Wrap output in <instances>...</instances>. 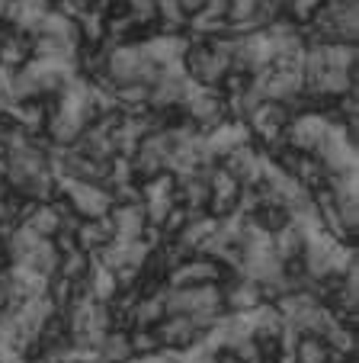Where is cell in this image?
Masks as SVG:
<instances>
[{"label": "cell", "instance_id": "obj_4", "mask_svg": "<svg viewBox=\"0 0 359 363\" xmlns=\"http://www.w3.org/2000/svg\"><path fill=\"white\" fill-rule=\"evenodd\" d=\"M144 55H142V45L138 42H122V45H109L106 48V81L113 87H122V84L138 81V68H142Z\"/></svg>", "mask_w": 359, "mask_h": 363}, {"label": "cell", "instance_id": "obj_10", "mask_svg": "<svg viewBox=\"0 0 359 363\" xmlns=\"http://www.w3.org/2000/svg\"><path fill=\"white\" fill-rule=\"evenodd\" d=\"M109 219L115 225V241H135L142 235V228L148 225L144 222V209L138 206H113L109 209Z\"/></svg>", "mask_w": 359, "mask_h": 363}, {"label": "cell", "instance_id": "obj_7", "mask_svg": "<svg viewBox=\"0 0 359 363\" xmlns=\"http://www.w3.org/2000/svg\"><path fill=\"white\" fill-rule=\"evenodd\" d=\"M142 45V55L148 58V62L154 65H170V62H180L186 52V45H190V35L186 33H176V35H164V33H154L148 35V39L138 42Z\"/></svg>", "mask_w": 359, "mask_h": 363}, {"label": "cell", "instance_id": "obj_21", "mask_svg": "<svg viewBox=\"0 0 359 363\" xmlns=\"http://www.w3.org/2000/svg\"><path fill=\"white\" fill-rule=\"evenodd\" d=\"M356 0H327V7H353Z\"/></svg>", "mask_w": 359, "mask_h": 363}, {"label": "cell", "instance_id": "obj_20", "mask_svg": "<svg viewBox=\"0 0 359 363\" xmlns=\"http://www.w3.org/2000/svg\"><path fill=\"white\" fill-rule=\"evenodd\" d=\"M176 4H180V7H183V10H186V13H190V16L196 13L199 7H203V0H176Z\"/></svg>", "mask_w": 359, "mask_h": 363}, {"label": "cell", "instance_id": "obj_12", "mask_svg": "<svg viewBox=\"0 0 359 363\" xmlns=\"http://www.w3.org/2000/svg\"><path fill=\"white\" fill-rule=\"evenodd\" d=\"M289 357H292V363H331V347L318 335H298Z\"/></svg>", "mask_w": 359, "mask_h": 363}, {"label": "cell", "instance_id": "obj_22", "mask_svg": "<svg viewBox=\"0 0 359 363\" xmlns=\"http://www.w3.org/2000/svg\"><path fill=\"white\" fill-rule=\"evenodd\" d=\"M77 4H84V7H90V0H77Z\"/></svg>", "mask_w": 359, "mask_h": 363}, {"label": "cell", "instance_id": "obj_3", "mask_svg": "<svg viewBox=\"0 0 359 363\" xmlns=\"http://www.w3.org/2000/svg\"><path fill=\"white\" fill-rule=\"evenodd\" d=\"M58 190L68 199V206L74 209L81 219H100L113 209V196L106 186L100 184H81V180H58Z\"/></svg>", "mask_w": 359, "mask_h": 363}, {"label": "cell", "instance_id": "obj_11", "mask_svg": "<svg viewBox=\"0 0 359 363\" xmlns=\"http://www.w3.org/2000/svg\"><path fill=\"white\" fill-rule=\"evenodd\" d=\"M58 261H62V254L55 251V245L48 238H42L39 245L33 247V251L26 254L20 261V267H26V270H33V274H39V277H55L58 274Z\"/></svg>", "mask_w": 359, "mask_h": 363}, {"label": "cell", "instance_id": "obj_15", "mask_svg": "<svg viewBox=\"0 0 359 363\" xmlns=\"http://www.w3.org/2000/svg\"><path fill=\"white\" fill-rule=\"evenodd\" d=\"M74 23H77L81 45H103V42H106V16H100L96 10L87 7Z\"/></svg>", "mask_w": 359, "mask_h": 363}, {"label": "cell", "instance_id": "obj_23", "mask_svg": "<svg viewBox=\"0 0 359 363\" xmlns=\"http://www.w3.org/2000/svg\"><path fill=\"white\" fill-rule=\"evenodd\" d=\"M346 363H356V357H350V360H346Z\"/></svg>", "mask_w": 359, "mask_h": 363}, {"label": "cell", "instance_id": "obj_1", "mask_svg": "<svg viewBox=\"0 0 359 363\" xmlns=\"http://www.w3.org/2000/svg\"><path fill=\"white\" fill-rule=\"evenodd\" d=\"M228 270L218 261L205 257V254H193L186 261H180L176 267L167 270L164 286L167 289H186V286H209V283H224Z\"/></svg>", "mask_w": 359, "mask_h": 363}, {"label": "cell", "instance_id": "obj_9", "mask_svg": "<svg viewBox=\"0 0 359 363\" xmlns=\"http://www.w3.org/2000/svg\"><path fill=\"white\" fill-rule=\"evenodd\" d=\"M270 241H273V254H276L279 264L298 261V257L305 254V232H302V225H295V222H285L279 232L270 235Z\"/></svg>", "mask_w": 359, "mask_h": 363}, {"label": "cell", "instance_id": "obj_8", "mask_svg": "<svg viewBox=\"0 0 359 363\" xmlns=\"http://www.w3.org/2000/svg\"><path fill=\"white\" fill-rule=\"evenodd\" d=\"M167 318V286L154 289V293L138 296L135 308H132L129 325L132 328H157Z\"/></svg>", "mask_w": 359, "mask_h": 363}, {"label": "cell", "instance_id": "obj_17", "mask_svg": "<svg viewBox=\"0 0 359 363\" xmlns=\"http://www.w3.org/2000/svg\"><path fill=\"white\" fill-rule=\"evenodd\" d=\"M247 219L253 222V225L260 228V232H266V235H273V232H279V228L285 225V222H292L289 219V209L285 206H260L257 213H251Z\"/></svg>", "mask_w": 359, "mask_h": 363}, {"label": "cell", "instance_id": "obj_18", "mask_svg": "<svg viewBox=\"0 0 359 363\" xmlns=\"http://www.w3.org/2000/svg\"><path fill=\"white\" fill-rule=\"evenodd\" d=\"M324 4L327 0H285V16H289L295 26H308Z\"/></svg>", "mask_w": 359, "mask_h": 363}, {"label": "cell", "instance_id": "obj_5", "mask_svg": "<svg viewBox=\"0 0 359 363\" xmlns=\"http://www.w3.org/2000/svg\"><path fill=\"white\" fill-rule=\"evenodd\" d=\"M218 164L241 186H253V184H260V174H263V148L257 142H244V145H237L234 151H228Z\"/></svg>", "mask_w": 359, "mask_h": 363}, {"label": "cell", "instance_id": "obj_14", "mask_svg": "<svg viewBox=\"0 0 359 363\" xmlns=\"http://www.w3.org/2000/svg\"><path fill=\"white\" fill-rule=\"evenodd\" d=\"M23 225H26L33 235H39V238H48V241H52L55 235H58V228H62V216L55 213L52 203H39V206H35V213L29 216Z\"/></svg>", "mask_w": 359, "mask_h": 363}, {"label": "cell", "instance_id": "obj_13", "mask_svg": "<svg viewBox=\"0 0 359 363\" xmlns=\"http://www.w3.org/2000/svg\"><path fill=\"white\" fill-rule=\"evenodd\" d=\"M96 357L106 363H125L132 360V347H129V331L125 328H113L103 335V341L96 344Z\"/></svg>", "mask_w": 359, "mask_h": 363}, {"label": "cell", "instance_id": "obj_24", "mask_svg": "<svg viewBox=\"0 0 359 363\" xmlns=\"http://www.w3.org/2000/svg\"><path fill=\"white\" fill-rule=\"evenodd\" d=\"M48 4H55V0H48Z\"/></svg>", "mask_w": 359, "mask_h": 363}, {"label": "cell", "instance_id": "obj_2", "mask_svg": "<svg viewBox=\"0 0 359 363\" xmlns=\"http://www.w3.org/2000/svg\"><path fill=\"white\" fill-rule=\"evenodd\" d=\"M170 155H173V142H170L167 129L148 132V135L138 142L135 155H132V174H135L138 184H142V180L157 177L161 171H167Z\"/></svg>", "mask_w": 359, "mask_h": 363}, {"label": "cell", "instance_id": "obj_6", "mask_svg": "<svg viewBox=\"0 0 359 363\" xmlns=\"http://www.w3.org/2000/svg\"><path fill=\"white\" fill-rule=\"evenodd\" d=\"M157 341H161V350H170V354H180V350H190L193 344H199L203 331L193 325V318L186 315H167L161 325L154 328Z\"/></svg>", "mask_w": 359, "mask_h": 363}, {"label": "cell", "instance_id": "obj_16", "mask_svg": "<svg viewBox=\"0 0 359 363\" xmlns=\"http://www.w3.org/2000/svg\"><path fill=\"white\" fill-rule=\"evenodd\" d=\"M90 267H93V257H90L87 251H81V247H74L71 254H62L58 277H64V280H71V283H81V280H87Z\"/></svg>", "mask_w": 359, "mask_h": 363}, {"label": "cell", "instance_id": "obj_19", "mask_svg": "<svg viewBox=\"0 0 359 363\" xmlns=\"http://www.w3.org/2000/svg\"><path fill=\"white\" fill-rule=\"evenodd\" d=\"M129 347L132 357H151L161 350V341H157L154 328H129Z\"/></svg>", "mask_w": 359, "mask_h": 363}]
</instances>
